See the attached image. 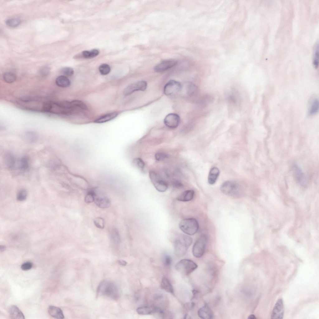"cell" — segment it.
<instances>
[{
  "mask_svg": "<svg viewBox=\"0 0 319 319\" xmlns=\"http://www.w3.org/2000/svg\"><path fill=\"white\" fill-rule=\"evenodd\" d=\"M207 240V236L204 234L201 235L197 239L192 249L193 254L194 256L200 258L202 256L205 251Z\"/></svg>",
  "mask_w": 319,
  "mask_h": 319,
  "instance_id": "cell-5",
  "label": "cell"
},
{
  "mask_svg": "<svg viewBox=\"0 0 319 319\" xmlns=\"http://www.w3.org/2000/svg\"><path fill=\"white\" fill-rule=\"evenodd\" d=\"M319 108V100L316 97L312 98L309 102L308 113L312 116L316 114L318 111Z\"/></svg>",
  "mask_w": 319,
  "mask_h": 319,
  "instance_id": "cell-15",
  "label": "cell"
},
{
  "mask_svg": "<svg viewBox=\"0 0 319 319\" xmlns=\"http://www.w3.org/2000/svg\"><path fill=\"white\" fill-rule=\"evenodd\" d=\"M220 174L219 169L217 167L212 168L210 170L208 177V181L210 184H213L216 182Z\"/></svg>",
  "mask_w": 319,
  "mask_h": 319,
  "instance_id": "cell-25",
  "label": "cell"
},
{
  "mask_svg": "<svg viewBox=\"0 0 319 319\" xmlns=\"http://www.w3.org/2000/svg\"><path fill=\"white\" fill-rule=\"evenodd\" d=\"M221 191L227 196L238 197L242 194L243 188L242 185L235 181L229 180L223 183L220 186Z\"/></svg>",
  "mask_w": 319,
  "mask_h": 319,
  "instance_id": "cell-1",
  "label": "cell"
},
{
  "mask_svg": "<svg viewBox=\"0 0 319 319\" xmlns=\"http://www.w3.org/2000/svg\"><path fill=\"white\" fill-rule=\"evenodd\" d=\"M56 85L61 88H66L69 86L70 82L68 78L64 75H60L58 77L55 79Z\"/></svg>",
  "mask_w": 319,
  "mask_h": 319,
  "instance_id": "cell-27",
  "label": "cell"
},
{
  "mask_svg": "<svg viewBox=\"0 0 319 319\" xmlns=\"http://www.w3.org/2000/svg\"><path fill=\"white\" fill-rule=\"evenodd\" d=\"M94 202L98 207L103 209L108 208L111 205L110 200L106 197H98L97 195Z\"/></svg>",
  "mask_w": 319,
  "mask_h": 319,
  "instance_id": "cell-16",
  "label": "cell"
},
{
  "mask_svg": "<svg viewBox=\"0 0 319 319\" xmlns=\"http://www.w3.org/2000/svg\"><path fill=\"white\" fill-rule=\"evenodd\" d=\"M2 77L4 81L9 83H13L16 79V76L15 74L9 72H5Z\"/></svg>",
  "mask_w": 319,
  "mask_h": 319,
  "instance_id": "cell-30",
  "label": "cell"
},
{
  "mask_svg": "<svg viewBox=\"0 0 319 319\" xmlns=\"http://www.w3.org/2000/svg\"><path fill=\"white\" fill-rule=\"evenodd\" d=\"M147 83L145 81H140L131 84L124 90V94L126 96L137 91H144L146 89Z\"/></svg>",
  "mask_w": 319,
  "mask_h": 319,
  "instance_id": "cell-9",
  "label": "cell"
},
{
  "mask_svg": "<svg viewBox=\"0 0 319 319\" xmlns=\"http://www.w3.org/2000/svg\"><path fill=\"white\" fill-rule=\"evenodd\" d=\"M27 195V193L26 189H21L17 193V199L20 201H24L26 199Z\"/></svg>",
  "mask_w": 319,
  "mask_h": 319,
  "instance_id": "cell-37",
  "label": "cell"
},
{
  "mask_svg": "<svg viewBox=\"0 0 319 319\" xmlns=\"http://www.w3.org/2000/svg\"><path fill=\"white\" fill-rule=\"evenodd\" d=\"M181 84L179 82L171 80L168 82L165 85L164 92L165 94L170 95L180 91Z\"/></svg>",
  "mask_w": 319,
  "mask_h": 319,
  "instance_id": "cell-12",
  "label": "cell"
},
{
  "mask_svg": "<svg viewBox=\"0 0 319 319\" xmlns=\"http://www.w3.org/2000/svg\"><path fill=\"white\" fill-rule=\"evenodd\" d=\"M71 102L74 107H78L84 110H86L87 109V106L80 101L75 100Z\"/></svg>",
  "mask_w": 319,
  "mask_h": 319,
  "instance_id": "cell-39",
  "label": "cell"
},
{
  "mask_svg": "<svg viewBox=\"0 0 319 319\" xmlns=\"http://www.w3.org/2000/svg\"><path fill=\"white\" fill-rule=\"evenodd\" d=\"M133 163L139 169H142L145 166V163L140 158L134 159Z\"/></svg>",
  "mask_w": 319,
  "mask_h": 319,
  "instance_id": "cell-41",
  "label": "cell"
},
{
  "mask_svg": "<svg viewBox=\"0 0 319 319\" xmlns=\"http://www.w3.org/2000/svg\"><path fill=\"white\" fill-rule=\"evenodd\" d=\"M60 72L64 75L66 77L71 76L74 74L73 69L69 67H64L62 68L60 70Z\"/></svg>",
  "mask_w": 319,
  "mask_h": 319,
  "instance_id": "cell-38",
  "label": "cell"
},
{
  "mask_svg": "<svg viewBox=\"0 0 319 319\" xmlns=\"http://www.w3.org/2000/svg\"><path fill=\"white\" fill-rule=\"evenodd\" d=\"M8 312L12 318L14 319H24V316L22 312L16 305L11 306L9 308Z\"/></svg>",
  "mask_w": 319,
  "mask_h": 319,
  "instance_id": "cell-18",
  "label": "cell"
},
{
  "mask_svg": "<svg viewBox=\"0 0 319 319\" xmlns=\"http://www.w3.org/2000/svg\"><path fill=\"white\" fill-rule=\"evenodd\" d=\"M50 72V69L48 66H45L42 67L40 69L39 74L42 77H45L47 76Z\"/></svg>",
  "mask_w": 319,
  "mask_h": 319,
  "instance_id": "cell-40",
  "label": "cell"
},
{
  "mask_svg": "<svg viewBox=\"0 0 319 319\" xmlns=\"http://www.w3.org/2000/svg\"><path fill=\"white\" fill-rule=\"evenodd\" d=\"M228 101L230 103H235L236 102V99L235 95L233 94L229 95L227 97Z\"/></svg>",
  "mask_w": 319,
  "mask_h": 319,
  "instance_id": "cell-45",
  "label": "cell"
},
{
  "mask_svg": "<svg viewBox=\"0 0 319 319\" xmlns=\"http://www.w3.org/2000/svg\"><path fill=\"white\" fill-rule=\"evenodd\" d=\"M194 304L193 302L187 303L184 305L185 308L187 310H190L194 307Z\"/></svg>",
  "mask_w": 319,
  "mask_h": 319,
  "instance_id": "cell-46",
  "label": "cell"
},
{
  "mask_svg": "<svg viewBox=\"0 0 319 319\" xmlns=\"http://www.w3.org/2000/svg\"><path fill=\"white\" fill-rule=\"evenodd\" d=\"M319 46L318 43H316L314 50L313 63L315 68H317L319 63Z\"/></svg>",
  "mask_w": 319,
  "mask_h": 319,
  "instance_id": "cell-32",
  "label": "cell"
},
{
  "mask_svg": "<svg viewBox=\"0 0 319 319\" xmlns=\"http://www.w3.org/2000/svg\"><path fill=\"white\" fill-rule=\"evenodd\" d=\"M180 91L184 96H196L198 92V87L193 83L186 82L182 85H181Z\"/></svg>",
  "mask_w": 319,
  "mask_h": 319,
  "instance_id": "cell-8",
  "label": "cell"
},
{
  "mask_svg": "<svg viewBox=\"0 0 319 319\" xmlns=\"http://www.w3.org/2000/svg\"><path fill=\"white\" fill-rule=\"evenodd\" d=\"M102 290L103 294L113 299H116L119 296L118 290L114 284L111 282L103 281L98 287L97 292Z\"/></svg>",
  "mask_w": 319,
  "mask_h": 319,
  "instance_id": "cell-4",
  "label": "cell"
},
{
  "mask_svg": "<svg viewBox=\"0 0 319 319\" xmlns=\"http://www.w3.org/2000/svg\"><path fill=\"white\" fill-rule=\"evenodd\" d=\"M33 266V264L30 262H27L23 264L21 266V269L24 271H26L31 269Z\"/></svg>",
  "mask_w": 319,
  "mask_h": 319,
  "instance_id": "cell-43",
  "label": "cell"
},
{
  "mask_svg": "<svg viewBox=\"0 0 319 319\" xmlns=\"http://www.w3.org/2000/svg\"><path fill=\"white\" fill-rule=\"evenodd\" d=\"M196 102L201 105L205 106L212 103L214 98L211 95L205 94L197 97Z\"/></svg>",
  "mask_w": 319,
  "mask_h": 319,
  "instance_id": "cell-22",
  "label": "cell"
},
{
  "mask_svg": "<svg viewBox=\"0 0 319 319\" xmlns=\"http://www.w3.org/2000/svg\"><path fill=\"white\" fill-rule=\"evenodd\" d=\"M179 226L183 232L188 235L195 234L199 228L197 221L193 218L185 219L181 220L179 223Z\"/></svg>",
  "mask_w": 319,
  "mask_h": 319,
  "instance_id": "cell-3",
  "label": "cell"
},
{
  "mask_svg": "<svg viewBox=\"0 0 319 319\" xmlns=\"http://www.w3.org/2000/svg\"><path fill=\"white\" fill-rule=\"evenodd\" d=\"M159 309L154 307L142 306L137 308V312L140 315H149L157 312Z\"/></svg>",
  "mask_w": 319,
  "mask_h": 319,
  "instance_id": "cell-21",
  "label": "cell"
},
{
  "mask_svg": "<svg viewBox=\"0 0 319 319\" xmlns=\"http://www.w3.org/2000/svg\"><path fill=\"white\" fill-rule=\"evenodd\" d=\"M168 157V155L167 154L162 152H157L155 155V159L159 161L164 160Z\"/></svg>",
  "mask_w": 319,
  "mask_h": 319,
  "instance_id": "cell-42",
  "label": "cell"
},
{
  "mask_svg": "<svg viewBox=\"0 0 319 319\" xmlns=\"http://www.w3.org/2000/svg\"><path fill=\"white\" fill-rule=\"evenodd\" d=\"M149 177L152 183L158 191L163 192L166 191L168 188V184L158 174L151 171L149 172Z\"/></svg>",
  "mask_w": 319,
  "mask_h": 319,
  "instance_id": "cell-7",
  "label": "cell"
},
{
  "mask_svg": "<svg viewBox=\"0 0 319 319\" xmlns=\"http://www.w3.org/2000/svg\"><path fill=\"white\" fill-rule=\"evenodd\" d=\"M192 242V238L188 236L182 234L178 236L174 243V250L178 256L184 255Z\"/></svg>",
  "mask_w": 319,
  "mask_h": 319,
  "instance_id": "cell-2",
  "label": "cell"
},
{
  "mask_svg": "<svg viewBox=\"0 0 319 319\" xmlns=\"http://www.w3.org/2000/svg\"><path fill=\"white\" fill-rule=\"evenodd\" d=\"M6 247L3 245H0V250L1 252H3L5 250Z\"/></svg>",
  "mask_w": 319,
  "mask_h": 319,
  "instance_id": "cell-48",
  "label": "cell"
},
{
  "mask_svg": "<svg viewBox=\"0 0 319 319\" xmlns=\"http://www.w3.org/2000/svg\"><path fill=\"white\" fill-rule=\"evenodd\" d=\"M118 263L122 266H126L127 264V262L125 260H119L118 261Z\"/></svg>",
  "mask_w": 319,
  "mask_h": 319,
  "instance_id": "cell-47",
  "label": "cell"
},
{
  "mask_svg": "<svg viewBox=\"0 0 319 319\" xmlns=\"http://www.w3.org/2000/svg\"><path fill=\"white\" fill-rule=\"evenodd\" d=\"M256 318L255 317V316L254 315H253V314L250 315H249V316L248 317V319H256Z\"/></svg>",
  "mask_w": 319,
  "mask_h": 319,
  "instance_id": "cell-49",
  "label": "cell"
},
{
  "mask_svg": "<svg viewBox=\"0 0 319 319\" xmlns=\"http://www.w3.org/2000/svg\"><path fill=\"white\" fill-rule=\"evenodd\" d=\"M3 161L6 167L10 169H13L16 163L14 156L10 152H7L3 156Z\"/></svg>",
  "mask_w": 319,
  "mask_h": 319,
  "instance_id": "cell-20",
  "label": "cell"
},
{
  "mask_svg": "<svg viewBox=\"0 0 319 319\" xmlns=\"http://www.w3.org/2000/svg\"><path fill=\"white\" fill-rule=\"evenodd\" d=\"M96 196V194L94 190H91L86 195L84 199V202L87 203H90L94 202Z\"/></svg>",
  "mask_w": 319,
  "mask_h": 319,
  "instance_id": "cell-33",
  "label": "cell"
},
{
  "mask_svg": "<svg viewBox=\"0 0 319 319\" xmlns=\"http://www.w3.org/2000/svg\"><path fill=\"white\" fill-rule=\"evenodd\" d=\"M21 22V20L18 18H10L6 21V24L9 26L12 27H15L18 26Z\"/></svg>",
  "mask_w": 319,
  "mask_h": 319,
  "instance_id": "cell-34",
  "label": "cell"
},
{
  "mask_svg": "<svg viewBox=\"0 0 319 319\" xmlns=\"http://www.w3.org/2000/svg\"><path fill=\"white\" fill-rule=\"evenodd\" d=\"M171 259L169 256L166 255L165 256L164 259V264L166 266H170L171 264Z\"/></svg>",
  "mask_w": 319,
  "mask_h": 319,
  "instance_id": "cell-44",
  "label": "cell"
},
{
  "mask_svg": "<svg viewBox=\"0 0 319 319\" xmlns=\"http://www.w3.org/2000/svg\"><path fill=\"white\" fill-rule=\"evenodd\" d=\"M161 286L162 289L171 293H174V289L172 286L169 280L166 277L162 278Z\"/></svg>",
  "mask_w": 319,
  "mask_h": 319,
  "instance_id": "cell-29",
  "label": "cell"
},
{
  "mask_svg": "<svg viewBox=\"0 0 319 319\" xmlns=\"http://www.w3.org/2000/svg\"><path fill=\"white\" fill-rule=\"evenodd\" d=\"M194 192L193 190H186L178 196L176 199L180 201L188 202L192 200L194 197Z\"/></svg>",
  "mask_w": 319,
  "mask_h": 319,
  "instance_id": "cell-23",
  "label": "cell"
},
{
  "mask_svg": "<svg viewBox=\"0 0 319 319\" xmlns=\"http://www.w3.org/2000/svg\"><path fill=\"white\" fill-rule=\"evenodd\" d=\"M30 166L29 158L27 156L22 157L18 161V168L20 171L26 172L29 169Z\"/></svg>",
  "mask_w": 319,
  "mask_h": 319,
  "instance_id": "cell-24",
  "label": "cell"
},
{
  "mask_svg": "<svg viewBox=\"0 0 319 319\" xmlns=\"http://www.w3.org/2000/svg\"><path fill=\"white\" fill-rule=\"evenodd\" d=\"M292 171L295 181L301 186H305L306 183V178L302 169L297 164H294L292 167Z\"/></svg>",
  "mask_w": 319,
  "mask_h": 319,
  "instance_id": "cell-11",
  "label": "cell"
},
{
  "mask_svg": "<svg viewBox=\"0 0 319 319\" xmlns=\"http://www.w3.org/2000/svg\"><path fill=\"white\" fill-rule=\"evenodd\" d=\"M179 116L175 113H170L168 114L164 119V123L165 125L170 128H175L177 127L179 124Z\"/></svg>",
  "mask_w": 319,
  "mask_h": 319,
  "instance_id": "cell-14",
  "label": "cell"
},
{
  "mask_svg": "<svg viewBox=\"0 0 319 319\" xmlns=\"http://www.w3.org/2000/svg\"><path fill=\"white\" fill-rule=\"evenodd\" d=\"M99 70L101 74L106 75L110 72L111 68L108 64H102L99 66Z\"/></svg>",
  "mask_w": 319,
  "mask_h": 319,
  "instance_id": "cell-36",
  "label": "cell"
},
{
  "mask_svg": "<svg viewBox=\"0 0 319 319\" xmlns=\"http://www.w3.org/2000/svg\"><path fill=\"white\" fill-rule=\"evenodd\" d=\"M117 112H113L105 114L94 121L96 123H102L111 120L118 115Z\"/></svg>",
  "mask_w": 319,
  "mask_h": 319,
  "instance_id": "cell-26",
  "label": "cell"
},
{
  "mask_svg": "<svg viewBox=\"0 0 319 319\" xmlns=\"http://www.w3.org/2000/svg\"><path fill=\"white\" fill-rule=\"evenodd\" d=\"M198 315L201 318L203 319H210L212 318V312L207 305H205L200 308L198 311Z\"/></svg>",
  "mask_w": 319,
  "mask_h": 319,
  "instance_id": "cell-17",
  "label": "cell"
},
{
  "mask_svg": "<svg viewBox=\"0 0 319 319\" xmlns=\"http://www.w3.org/2000/svg\"><path fill=\"white\" fill-rule=\"evenodd\" d=\"M177 63V61L174 59L165 60L156 65L154 69L157 72H163L174 67Z\"/></svg>",
  "mask_w": 319,
  "mask_h": 319,
  "instance_id": "cell-13",
  "label": "cell"
},
{
  "mask_svg": "<svg viewBox=\"0 0 319 319\" xmlns=\"http://www.w3.org/2000/svg\"><path fill=\"white\" fill-rule=\"evenodd\" d=\"M24 140L27 142L32 143L36 142L38 138V136L36 132L29 131L26 132L24 136Z\"/></svg>",
  "mask_w": 319,
  "mask_h": 319,
  "instance_id": "cell-28",
  "label": "cell"
},
{
  "mask_svg": "<svg viewBox=\"0 0 319 319\" xmlns=\"http://www.w3.org/2000/svg\"><path fill=\"white\" fill-rule=\"evenodd\" d=\"M99 51L97 49H93L90 51L84 50L82 52V54L85 58H91L94 57L99 54Z\"/></svg>",
  "mask_w": 319,
  "mask_h": 319,
  "instance_id": "cell-31",
  "label": "cell"
},
{
  "mask_svg": "<svg viewBox=\"0 0 319 319\" xmlns=\"http://www.w3.org/2000/svg\"><path fill=\"white\" fill-rule=\"evenodd\" d=\"M284 307L283 300L280 298L276 302L272 311L271 319H283L284 315Z\"/></svg>",
  "mask_w": 319,
  "mask_h": 319,
  "instance_id": "cell-10",
  "label": "cell"
},
{
  "mask_svg": "<svg viewBox=\"0 0 319 319\" xmlns=\"http://www.w3.org/2000/svg\"><path fill=\"white\" fill-rule=\"evenodd\" d=\"M48 312L52 317L56 319H64V316L61 309L57 307L50 306L48 308Z\"/></svg>",
  "mask_w": 319,
  "mask_h": 319,
  "instance_id": "cell-19",
  "label": "cell"
},
{
  "mask_svg": "<svg viewBox=\"0 0 319 319\" xmlns=\"http://www.w3.org/2000/svg\"><path fill=\"white\" fill-rule=\"evenodd\" d=\"M93 223L95 226L98 228L103 229L105 226V220L101 217H97L93 220Z\"/></svg>",
  "mask_w": 319,
  "mask_h": 319,
  "instance_id": "cell-35",
  "label": "cell"
},
{
  "mask_svg": "<svg viewBox=\"0 0 319 319\" xmlns=\"http://www.w3.org/2000/svg\"><path fill=\"white\" fill-rule=\"evenodd\" d=\"M197 267V265L193 261L187 259L180 260L175 266L176 269L182 272L187 276L189 275Z\"/></svg>",
  "mask_w": 319,
  "mask_h": 319,
  "instance_id": "cell-6",
  "label": "cell"
}]
</instances>
